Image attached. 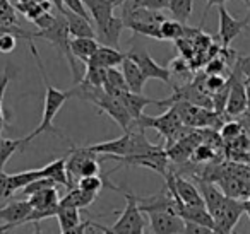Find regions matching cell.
Listing matches in <instances>:
<instances>
[{
    "instance_id": "50",
    "label": "cell",
    "mask_w": 250,
    "mask_h": 234,
    "mask_svg": "<svg viewBox=\"0 0 250 234\" xmlns=\"http://www.w3.org/2000/svg\"><path fill=\"white\" fill-rule=\"evenodd\" d=\"M247 98H249V110H250V84H247Z\"/></svg>"
},
{
    "instance_id": "32",
    "label": "cell",
    "mask_w": 250,
    "mask_h": 234,
    "mask_svg": "<svg viewBox=\"0 0 250 234\" xmlns=\"http://www.w3.org/2000/svg\"><path fill=\"white\" fill-rule=\"evenodd\" d=\"M124 4L134 9H149V11H163L168 9L170 0H125Z\"/></svg>"
},
{
    "instance_id": "23",
    "label": "cell",
    "mask_w": 250,
    "mask_h": 234,
    "mask_svg": "<svg viewBox=\"0 0 250 234\" xmlns=\"http://www.w3.org/2000/svg\"><path fill=\"white\" fill-rule=\"evenodd\" d=\"M98 195H94V193H89V192H84V190L81 188H72L67 192V195L63 196V198H60L59 205H63V207H74V209H87V207L91 205V203L96 200Z\"/></svg>"
},
{
    "instance_id": "2",
    "label": "cell",
    "mask_w": 250,
    "mask_h": 234,
    "mask_svg": "<svg viewBox=\"0 0 250 234\" xmlns=\"http://www.w3.org/2000/svg\"><path fill=\"white\" fill-rule=\"evenodd\" d=\"M35 38H42L45 41H48L52 46H55L57 52L60 55H63L69 62L70 72H72L74 82L77 84L83 80V74H81L79 63H77V58L74 57L72 50H70V35H69V28H67V21L63 18L62 12L57 14V19L53 22V26H50L48 29H43V31L35 33Z\"/></svg>"
},
{
    "instance_id": "26",
    "label": "cell",
    "mask_w": 250,
    "mask_h": 234,
    "mask_svg": "<svg viewBox=\"0 0 250 234\" xmlns=\"http://www.w3.org/2000/svg\"><path fill=\"white\" fill-rule=\"evenodd\" d=\"M192 9H194V0H170V5H168V11L173 16V19L182 24H187L192 16Z\"/></svg>"
},
{
    "instance_id": "37",
    "label": "cell",
    "mask_w": 250,
    "mask_h": 234,
    "mask_svg": "<svg viewBox=\"0 0 250 234\" xmlns=\"http://www.w3.org/2000/svg\"><path fill=\"white\" fill-rule=\"evenodd\" d=\"M243 134V128H242V123L238 121H228L221 127V137L225 140L231 142V140H236L238 137H242Z\"/></svg>"
},
{
    "instance_id": "52",
    "label": "cell",
    "mask_w": 250,
    "mask_h": 234,
    "mask_svg": "<svg viewBox=\"0 0 250 234\" xmlns=\"http://www.w3.org/2000/svg\"><path fill=\"white\" fill-rule=\"evenodd\" d=\"M243 2H245V4H247V5H249V7H250V0H243Z\"/></svg>"
},
{
    "instance_id": "42",
    "label": "cell",
    "mask_w": 250,
    "mask_h": 234,
    "mask_svg": "<svg viewBox=\"0 0 250 234\" xmlns=\"http://www.w3.org/2000/svg\"><path fill=\"white\" fill-rule=\"evenodd\" d=\"M226 69V60L219 58V57H214L208 62L206 65V76H221Z\"/></svg>"
},
{
    "instance_id": "19",
    "label": "cell",
    "mask_w": 250,
    "mask_h": 234,
    "mask_svg": "<svg viewBox=\"0 0 250 234\" xmlns=\"http://www.w3.org/2000/svg\"><path fill=\"white\" fill-rule=\"evenodd\" d=\"M42 171H43V178L52 179L57 185L65 186L67 190L74 188L69 179V175H67V157L55 159V161H52L50 164H46L45 168H42Z\"/></svg>"
},
{
    "instance_id": "6",
    "label": "cell",
    "mask_w": 250,
    "mask_h": 234,
    "mask_svg": "<svg viewBox=\"0 0 250 234\" xmlns=\"http://www.w3.org/2000/svg\"><path fill=\"white\" fill-rule=\"evenodd\" d=\"M247 212L245 202H240L238 198H229L226 196L221 210L214 215L216 231L219 234H233V229L238 224L240 217Z\"/></svg>"
},
{
    "instance_id": "35",
    "label": "cell",
    "mask_w": 250,
    "mask_h": 234,
    "mask_svg": "<svg viewBox=\"0 0 250 234\" xmlns=\"http://www.w3.org/2000/svg\"><path fill=\"white\" fill-rule=\"evenodd\" d=\"M0 24H18L16 7L9 0H0Z\"/></svg>"
},
{
    "instance_id": "34",
    "label": "cell",
    "mask_w": 250,
    "mask_h": 234,
    "mask_svg": "<svg viewBox=\"0 0 250 234\" xmlns=\"http://www.w3.org/2000/svg\"><path fill=\"white\" fill-rule=\"evenodd\" d=\"M57 183L52 181V179L48 178H42V179H36V181H33L31 185H28L26 188L21 190V195L26 196V198H29L31 195H35V193L42 192V190H46V188H57Z\"/></svg>"
},
{
    "instance_id": "17",
    "label": "cell",
    "mask_w": 250,
    "mask_h": 234,
    "mask_svg": "<svg viewBox=\"0 0 250 234\" xmlns=\"http://www.w3.org/2000/svg\"><path fill=\"white\" fill-rule=\"evenodd\" d=\"M124 58L125 53H122L120 50L111 48V46L106 45H100V48L96 50V53L91 57V60L87 63L101 67V69H115L117 65H122Z\"/></svg>"
},
{
    "instance_id": "20",
    "label": "cell",
    "mask_w": 250,
    "mask_h": 234,
    "mask_svg": "<svg viewBox=\"0 0 250 234\" xmlns=\"http://www.w3.org/2000/svg\"><path fill=\"white\" fill-rule=\"evenodd\" d=\"M124 29H125L124 19L113 16V18L110 19V22H108V24L104 26L101 31L96 33V36L101 39V41H103V45L120 50L118 46H120V35H122V31H124Z\"/></svg>"
},
{
    "instance_id": "12",
    "label": "cell",
    "mask_w": 250,
    "mask_h": 234,
    "mask_svg": "<svg viewBox=\"0 0 250 234\" xmlns=\"http://www.w3.org/2000/svg\"><path fill=\"white\" fill-rule=\"evenodd\" d=\"M83 4L86 5L91 19L96 24V33L110 22V19L113 18V11L117 9L110 0H83Z\"/></svg>"
},
{
    "instance_id": "9",
    "label": "cell",
    "mask_w": 250,
    "mask_h": 234,
    "mask_svg": "<svg viewBox=\"0 0 250 234\" xmlns=\"http://www.w3.org/2000/svg\"><path fill=\"white\" fill-rule=\"evenodd\" d=\"M249 110V98H247V84L235 69L229 77V94L226 103V115L229 117H240Z\"/></svg>"
},
{
    "instance_id": "16",
    "label": "cell",
    "mask_w": 250,
    "mask_h": 234,
    "mask_svg": "<svg viewBox=\"0 0 250 234\" xmlns=\"http://www.w3.org/2000/svg\"><path fill=\"white\" fill-rule=\"evenodd\" d=\"M177 214L185 220V222H194L201 224V226H208L216 229V224L212 215L209 214V210L206 207H192V205H184V203L177 202Z\"/></svg>"
},
{
    "instance_id": "30",
    "label": "cell",
    "mask_w": 250,
    "mask_h": 234,
    "mask_svg": "<svg viewBox=\"0 0 250 234\" xmlns=\"http://www.w3.org/2000/svg\"><path fill=\"white\" fill-rule=\"evenodd\" d=\"M103 89L108 91V93H113V91H122V93H127V91H129L122 70H118L117 67H115V69H108L106 70V82H104Z\"/></svg>"
},
{
    "instance_id": "3",
    "label": "cell",
    "mask_w": 250,
    "mask_h": 234,
    "mask_svg": "<svg viewBox=\"0 0 250 234\" xmlns=\"http://www.w3.org/2000/svg\"><path fill=\"white\" fill-rule=\"evenodd\" d=\"M104 183L110 186L111 190L122 193L125 196V209L122 212H118L117 222L111 226V231L117 234H144V227H146V219H144L143 210L139 209V196L134 195L132 192H127V190H120L118 186H115L110 179L103 178Z\"/></svg>"
},
{
    "instance_id": "8",
    "label": "cell",
    "mask_w": 250,
    "mask_h": 234,
    "mask_svg": "<svg viewBox=\"0 0 250 234\" xmlns=\"http://www.w3.org/2000/svg\"><path fill=\"white\" fill-rule=\"evenodd\" d=\"M125 55L139 65V69L143 70L146 79H156V80H163L165 84H171V74H170V70H168V67L160 65L146 50L134 48L125 53Z\"/></svg>"
},
{
    "instance_id": "15",
    "label": "cell",
    "mask_w": 250,
    "mask_h": 234,
    "mask_svg": "<svg viewBox=\"0 0 250 234\" xmlns=\"http://www.w3.org/2000/svg\"><path fill=\"white\" fill-rule=\"evenodd\" d=\"M122 74H124V79L127 82V87H129L130 93L143 94L144 84H146L147 79L143 74V70L139 69V65L134 60H130L127 55H125L124 62H122Z\"/></svg>"
},
{
    "instance_id": "25",
    "label": "cell",
    "mask_w": 250,
    "mask_h": 234,
    "mask_svg": "<svg viewBox=\"0 0 250 234\" xmlns=\"http://www.w3.org/2000/svg\"><path fill=\"white\" fill-rule=\"evenodd\" d=\"M57 220H59V226H60V231H62V233L63 231H69L81 224V210L74 209V207L59 205V210H57Z\"/></svg>"
},
{
    "instance_id": "48",
    "label": "cell",
    "mask_w": 250,
    "mask_h": 234,
    "mask_svg": "<svg viewBox=\"0 0 250 234\" xmlns=\"http://www.w3.org/2000/svg\"><path fill=\"white\" fill-rule=\"evenodd\" d=\"M228 0H206V9H204V14H202V19H201V26L204 24L206 18H208L209 11H211V7H214V5H218V7H221V5H225Z\"/></svg>"
},
{
    "instance_id": "33",
    "label": "cell",
    "mask_w": 250,
    "mask_h": 234,
    "mask_svg": "<svg viewBox=\"0 0 250 234\" xmlns=\"http://www.w3.org/2000/svg\"><path fill=\"white\" fill-rule=\"evenodd\" d=\"M103 185H104V179L101 176H86V178H81L77 181V188L84 190V192L94 193V195H98L101 192Z\"/></svg>"
},
{
    "instance_id": "13",
    "label": "cell",
    "mask_w": 250,
    "mask_h": 234,
    "mask_svg": "<svg viewBox=\"0 0 250 234\" xmlns=\"http://www.w3.org/2000/svg\"><path fill=\"white\" fill-rule=\"evenodd\" d=\"M197 188H199V192H201L202 198H204L206 209L209 210V214H211L212 219H214V215L221 210L223 203H225L226 195L214 185V183L208 181V179H199Z\"/></svg>"
},
{
    "instance_id": "31",
    "label": "cell",
    "mask_w": 250,
    "mask_h": 234,
    "mask_svg": "<svg viewBox=\"0 0 250 234\" xmlns=\"http://www.w3.org/2000/svg\"><path fill=\"white\" fill-rule=\"evenodd\" d=\"M161 24H154V22H125V28H129L136 35L147 36V38L161 39Z\"/></svg>"
},
{
    "instance_id": "54",
    "label": "cell",
    "mask_w": 250,
    "mask_h": 234,
    "mask_svg": "<svg viewBox=\"0 0 250 234\" xmlns=\"http://www.w3.org/2000/svg\"><path fill=\"white\" fill-rule=\"evenodd\" d=\"M91 227H93V226H91ZM93 229H94V227H93ZM96 231H98V229H96ZM98 233H100V231H98ZM100 234H101V233H100Z\"/></svg>"
},
{
    "instance_id": "22",
    "label": "cell",
    "mask_w": 250,
    "mask_h": 234,
    "mask_svg": "<svg viewBox=\"0 0 250 234\" xmlns=\"http://www.w3.org/2000/svg\"><path fill=\"white\" fill-rule=\"evenodd\" d=\"M100 48L98 39L93 38H70V50H72L74 57L81 62L87 63L91 60V57L96 53V50Z\"/></svg>"
},
{
    "instance_id": "29",
    "label": "cell",
    "mask_w": 250,
    "mask_h": 234,
    "mask_svg": "<svg viewBox=\"0 0 250 234\" xmlns=\"http://www.w3.org/2000/svg\"><path fill=\"white\" fill-rule=\"evenodd\" d=\"M106 70L108 69H101V67L86 63V74L83 76L81 82L87 84V86H91V87H103L104 82H106Z\"/></svg>"
},
{
    "instance_id": "41",
    "label": "cell",
    "mask_w": 250,
    "mask_h": 234,
    "mask_svg": "<svg viewBox=\"0 0 250 234\" xmlns=\"http://www.w3.org/2000/svg\"><path fill=\"white\" fill-rule=\"evenodd\" d=\"M192 157H194L195 161H199V162L211 161V159L214 157V151H212V145H209V144H199L197 147H195V151H194V154H192Z\"/></svg>"
},
{
    "instance_id": "18",
    "label": "cell",
    "mask_w": 250,
    "mask_h": 234,
    "mask_svg": "<svg viewBox=\"0 0 250 234\" xmlns=\"http://www.w3.org/2000/svg\"><path fill=\"white\" fill-rule=\"evenodd\" d=\"M118 99L124 103L125 110L129 111V115L132 117L134 121L139 120V118L143 117V111L147 104H156L158 103V99H151V98H146L144 94H136V93H130V91L122 93Z\"/></svg>"
},
{
    "instance_id": "28",
    "label": "cell",
    "mask_w": 250,
    "mask_h": 234,
    "mask_svg": "<svg viewBox=\"0 0 250 234\" xmlns=\"http://www.w3.org/2000/svg\"><path fill=\"white\" fill-rule=\"evenodd\" d=\"M160 31H161V39L178 41V39H182L185 36V24L175 21V19H167V21L161 22Z\"/></svg>"
},
{
    "instance_id": "7",
    "label": "cell",
    "mask_w": 250,
    "mask_h": 234,
    "mask_svg": "<svg viewBox=\"0 0 250 234\" xmlns=\"http://www.w3.org/2000/svg\"><path fill=\"white\" fill-rule=\"evenodd\" d=\"M153 234H184L185 220L173 210H154L146 214Z\"/></svg>"
},
{
    "instance_id": "40",
    "label": "cell",
    "mask_w": 250,
    "mask_h": 234,
    "mask_svg": "<svg viewBox=\"0 0 250 234\" xmlns=\"http://www.w3.org/2000/svg\"><path fill=\"white\" fill-rule=\"evenodd\" d=\"M235 69L238 70V74L245 80V84H250V55L238 57L235 63Z\"/></svg>"
},
{
    "instance_id": "4",
    "label": "cell",
    "mask_w": 250,
    "mask_h": 234,
    "mask_svg": "<svg viewBox=\"0 0 250 234\" xmlns=\"http://www.w3.org/2000/svg\"><path fill=\"white\" fill-rule=\"evenodd\" d=\"M134 127H137L139 130H146V128H154L161 134V137L167 138L168 142V147L171 144L178 140V138L184 137V130H185V125L182 121V118L178 117L177 110L173 106H170L163 115L160 117H143L139 120L134 121Z\"/></svg>"
},
{
    "instance_id": "24",
    "label": "cell",
    "mask_w": 250,
    "mask_h": 234,
    "mask_svg": "<svg viewBox=\"0 0 250 234\" xmlns=\"http://www.w3.org/2000/svg\"><path fill=\"white\" fill-rule=\"evenodd\" d=\"M43 178V171L42 169H29V171H22V173H14V175H9V193L11 196L14 195L18 190L26 188L28 185H31L33 181Z\"/></svg>"
},
{
    "instance_id": "55",
    "label": "cell",
    "mask_w": 250,
    "mask_h": 234,
    "mask_svg": "<svg viewBox=\"0 0 250 234\" xmlns=\"http://www.w3.org/2000/svg\"><path fill=\"white\" fill-rule=\"evenodd\" d=\"M2 234H5V233H2Z\"/></svg>"
},
{
    "instance_id": "39",
    "label": "cell",
    "mask_w": 250,
    "mask_h": 234,
    "mask_svg": "<svg viewBox=\"0 0 250 234\" xmlns=\"http://www.w3.org/2000/svg\"><path fill=\"white\" fill-rule=\"evenodd\" d=\"M168 70H170L171 76H184V74L190 72V65H188V62L184 57H178V58L171 60L170 65H168Z\"/></svg>"
},
{
    "instance_id": "49",
    "label": "cell",
    "mask_w": 250,
    "mask_h": 234,
    "mask_svg": "<svg viewBox=\"0 0 250 234\" xmlns=\"http://www.w3.org/2000/svg\"><path fill=\"white\" fill-rule=\"evenodd\" d=\"M110 2L115 5V7H122V4H124L125 0H110Z\"/></svg>"
},
{
    "instance_id": "10",
    "label": "cell",
    "mask_w": 250,
    "mask_h": 234,
    "mask_svg": "<svg viewBox=\"0 0 250 234\" xmlns=\"http://www.w3.org/2000/svg\"><path fill=\"white\" fill-rule=\"evenodd\" d=\"M218 19H219V29H218V38L221 41L223 48H228L231 45V41L235 38H238V35L243 31V29L249 26L250 19H243V21H238L235 19L231 14L228 12V9L225 5L218 7Z\"/></svg>"
},
{
    "instance_id": "27",
    "label": "cell",
    "mask_w": 250,
    "mask_h": 234,
    "mask_svg": "<svg viewBox=\"0 0 250 234\" xmlns=\"http://www.w3.org/2000/svg\"><path fill=\"white\" fill-rule=\"evenodd\" d=\"M24 147V138H4L0 137V171H4L9 159L16 151Z\"/></svg>"
},
{
    "instance_id": "45",
    "label": "cell",
    "mask_w": 250,
    "mask_h": 234,
    "mask_svg": "<svg viewBox=\"0 0 250 234\" xmlns=\"http://www.w3.org/2000/svg\"><path fill=\"white\" fill-rule=\"evenodd\" d=\"M55 19H57V16H53L52 12H45V14H42L38 19H36L35 24L40 28V31H43V29H48L50 26H53Z\"/></svg>"
},
{
    "instance_id": "36",
    "label": "cell",
    "mask_w": 250,
    "mask_h": 234,
    "mask_svg": "<svg viewBox=\"0 0 250 234\" xmlns=\"http://www.w3.org/2000/svg\"><path fill=\"white\" fill-rule=\"evenodd\" d=\"M86 176H100V161H98V154L87 157L83 162L79 169V179L86 178Z\"/></svg>"
},
{
    "instance_id": "5",
    "label": "cell",
    "mask_w": 250,
    "mask_h": 234,
    "mask_svg": "<svg viewBox=\"0 0 250 234\" xmlns=\"http://www.w3.org/2000/svg\"><path fill=\"white\" fill-rule=\"evenodd\" d=\"M167 179V190L171 193L177 202L184 203V205H192V207H206L204 198H202L199 188L190 183L188 179L182 178L180 175H175V173L168 171L165 175Z\"/></svg>"
},
{
    "instance_id": "46",
    "label": "cell",
    "mask_w": 250,
    "mask_h": 234,
    "mask_svg": "<svg viewBox=\"0 0 250 234\" xmlns=\"http://www.w3.org/2000/svg\"><path fill=\"white\" fill-rule=\"evenodd\" d=\"M7 198H11V193H9V175L0 171V200Z\"/></svg>"
},
{
    "instance_id": "21",
    "label": "cell",
    "mask_w": 250,
    "mask_h": 234,
    "mask_svg": "<svg viewBox=\"0 0 250 234\" xmlns=\"http://www.w3.org/2000/svg\"><path fill=\"white\" fill-rule=\"evenodd\" d=\"M31 203L33 210H59V190L57 188H46L42 192L35 193L28 198Z\"/></svg>"
},
{
    "instance_id": "1",
    "label": "cell",
    "mask_w": 250,
    "mask_h": 234,
    "mask_svg": "<svg viewBox=\"0 0 250 234\" xmlns=\"http://www.w3.org/2000/svg\"><path fill=\"white\" fill-rule=\"evenodd\" d=\"M29 48H31V53L35 57V62L38 65V70L42 72L43 76V82H45V103H43V115H42V121L40 125L24 138V145L29 144L35 137H38L40 134H55V135H60L59 130L53 127V120H55L57 113L60 111V108L63 106L69 98H74V93L72 89L70 91H60L57 87H53L52 84L48 82V76L45 72V67L42 63V58L38 57V52H36V46L35 43H29Z\"/></svg>"
},
{
    "instance_id": "51",
    "label": "cell",
    "mask_w": 250,
    "mask_h": 234,
    "mask_svg": "<svg viewBox=\"0 0 250 234\" xmlns=\"http://www.w3.org/2000/svg\"><path fill=\"white\" fill-rule=\"evenodd\" d=\"M28 2H33V0H18V4H28Z\"/></svg>"
},
{
    "instance_id": "11",
    "label": "cell",
    "mask_w": 250,
    "mask_h": 234,
    "mask_svg": "<svg viewBox=\"0 0 250 234\" xmlns=\"http://www.w3.org/2000/svg\"><path fill=\"white\" fill-rule=\"evenodd\" d=\"M33 207L28 200H16V202H9L5 207L0 209V219L4 220V226H0V234L5 231L12 229V227L28 224V217L31 215Z\"/></svg>"
},
{
    "instance_id": "43",
    "label": "cell",
    "mask_w": 250,
    "mask_h": 234,
    "mask_svg": "<svg viewBox=\"0 0 250 234\" xmlns=\"http://www.w3.org/2000/svg\"><path fill=\"white\" fill-rule=\"evenodd\" d=\"M184 234H219L216 229L208 226H201V224L194 222H185V233Z\"/></svg>"
},
{
    "instance_id": "44",
    "label": "cell",
    "mask_w": 250,
    "mask_h": 234,
    "mask_svg": "<svg viewBox=\"0 0 250 234\" xmlns=\"http://www.w3.org/2000/svg\"><path fill=\"white\" fill-rule=\"evenodd\" d=\"M16 36L0 35V53H11L16 50Z\"/></svg>"
},
{
    "instance_id": "53",
    "label": "cell",
    "mask_w": 250,
    "mask_h": 234,
    "mask_svg": "<svg viewBox=\"0 0 250 234\" xmlns=\"http://www.w3.org/2000/svg\"><path fill=\"white\" fill-rule=\"evenodd\" d=\"M245 214H247V215H249V219H250V210H247V212H245Z\"/></svg>"
},
{
    "instance_id": "38",
    "label": "cell",
    "mask_w": 250,
    "mask_h": 234,
    "mask_svg": "<svg viewBox=\"0 0 250 234\" xmlns=\"http://www.w3.org/2000/svg\"><path fill=\"white\" fill-rule=\"evenodd\" d=\"M226 84H228V79H225L223 76H206L204 79V87L209 94H214L218 91H221Z\"/></svg>"
},
{
    "instance_id": "47",
    "label": "cell",
    "mask_w": 250,
    "mask_h": 234,
    "mask_svg": "<svg viewBox=\"0 0 250 234\" xmlns=\"http://www.w3.org/2000/svg\"><path fill=\"white\" fill-rule=\"evenodd\" d=\"M91 222H93V220H84L79 226L72 227V229H69V231H63L62 234H87V229L91 227Z\"/></svg>"
},
{
    "instance_id": "14",
    "label": "cell",
    "mask_w": 250,
    "mask_h": 234,
    "mask_svg": "<svg viewBox=\"0 0 250 234\" xmlns=\"http://www.w3.org/2000/svg\"><path fill=\"white\" fill-rule=\"evenodd\" d=\"M63 18L67 21V28H69L70 38H93L96 39V31L91 26V21L79 14H74L72 11L65 9L62 12Z\"/></svg>"
}]
</instances>
